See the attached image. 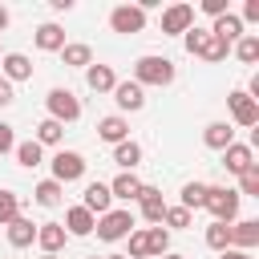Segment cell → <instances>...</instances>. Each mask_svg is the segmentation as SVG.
Wrapping results in <instances>:
<instances>
[{
    "mask_svg": "<svg viewBox=\"0 0 259 259\" xmlns=\"http://www.w3.org/2000/svg\"><path fill=\"white\" fill-rule=\"evenodd\" d=\"M210 32H214V36H219L223 45H235V40L243 36V20H239L235 12H223V16H219V20L210 24Z\"/></svg>",
    "mask_w": 259,
    "mask_h": 259,
    "instance_id": "cell-21",
    "label": "cell"
},
{
    "mask_svg": "<svg viewBox=\"0 0 259 259\" xmlns=\"http://www.w3.org/2000/svg\"><path fill=\"white\" fill-rule=\"evenodd\" d=\"M81 206H85L89 214H105V210H113L109 182H89V186H85V194H81Z\"/></svg>",
    "mask_w": 259,
    "mask_h": 259,
    "instance_id": "cell-10",
    "label": "cell"
},
{
    "mask_svg": "<svg viewBox=\"0 0 259 259\" xmlns=\"http://www.w3.org/2000/svg\"><path fill=\"white\" fill-rule=\"evenodd\" d=\"M206 210H210V219L214 223H235L239 219V190H231V186H206V202H202Z\"/></svg>",
    "mask_w": 259,
    "mask_h": 259,
    "instance_id": "cell-3",
    "label": "cell"
},
{
    "mask_svg": "<svg viewBox=\"0 0 259 259\" xmlns=\"http://www.w3.org/2000/svg\"><path fill=\"white\" fill-rule=\"evenodd\" d=\"M61 61H65L69 69H89V65H93V49L81 45V40H77V45H65V49H61Z\"/></svg>",
    "mask_w": 259,
    "mask_h": 259,
    "instance_id": "cell-25",
    "label": "cell"
},
{
    "mask_svg": "<svg viewBox=\"0 0 259 259\" xmlns=\"http://www.w3.org/2000/svg\"><path fill=\"white\" fill-rule=\"evenodd\" d=\"M113 162H117L121 170H134V166L142 162V146H138V142H130V138H125V142H117V146H113Z\"/></svg>",
    "mask_w": 259,
    "mask_h": 259,
    "instance_id": "cell-27",
    "label": "cell"
},
{
    "mask_svg": "<svg viewBox=\"0 0 259 259\" xmlns=\"http://www.w3.org/2000/svg\"><path fill=\"white\" fill-rule=\"evenodd\" d=\"M146 255H170V231L166 227H146Z\"/></svg>",
    "mask_w": 259,
    "mask_h": 259,
    "instance_id": "cell-28",
    "label": "cell"
},
{
    "mask_svg": "<svg viewBox=\"0 0 259 259\" xmlns=\"http://www.w3.org/2000/svg\"><path fill=\"white\" fill-rule=\"evenodd\" d=\"M186 36V53H194V57H202V61H210V65H219V61H227V53H231V45H223L210 28H186L182 32Z\"/></svg>",
    "mask_w": 259,
    "mask_h": 259,
    "instance_id": "cell-1",
    "label": "cell"
},
{
    "mask_svg": "<svg viewBox=\"0 0 259 259\" xmlns=\"http://www.w3.org/2000/svg\"><path fill=\"white\" fill-rule=\"evenodd\" d=\"M101 259H125V255H101Z\"/></svg>",
    "mask_w": 259,
    "mask_h": 259,
    "instance_id": "cell-45",
    "label": "cell"
},
{
    "mask_svg": "<svg viewBox=\"0 0 259 259\" xmlns=\"http://www.w3.org/2000/svg\"><path fill=\"white\" fill-rule=\"evenodd\" d=\"M113 101H117V109L138 113V109L146 105V89H142L138 81H117V85H113Z\"/></svg>",
    "mask_w": 259,
    "mask_h": 259,
    "instance_id": "cell-12",
    "label": "cell"
},
{
    "mask_svg": "<svg viewBox=\"0 0 259 259\" xmlns=\"http://www.w3.org/2000/svg\"><path fill=\"white\" fill-rule=\"evenodd\" d=\"M45 105H49V117H53V121H61V125L81 117V101H77V93H73V89H61V85H57V89H49Z\"/></svg>",
    "mask_w": 259,
    "mask_h": 259,
    "instance_id": "cell-4",
    "label": "cell"
},
{
    "mask_svg": "<svg viewBox=\"0 0 259 259\" xmlns=\"http://www.w3.org/2000/svg\"><path fill=\"white\" fill-rule=\"evenodd\" d=\"M8 150H16V134L8 121H0V154H8Z\"/></svg>",
    "mask_w": 259,
    "mask_h": 259,
    "instance_id": "cell-38",
    "label": "cell"
},
{
    "mask_svg": "<svg viewBox=\"0 0 259 259\" xmlns=\"http://www.w3.org/2000/svg\"><path fill=\"white\" fill-rule=\"evenodd\" d=\"M85 81H89L93 93H113V85H117V77H113L109 65H89L85 69Z\"/></svg>",
    "mask_w": 259,
    "mask_h": 259,
    "instance_id": "cell-23",
    "label": "cell"
},
{
    "mask_svg": "<svg viewBox=\"0 0 259 259\" xmlns=\"http://www.w3.org/2000/svg\"><path fill=\"white\" fill-rule=\"evenodd\" d=\"M125 259H146V231H130V255Z\"/></svg>",
    "mask_w": 259,
    "mask_h": 259,
    "instance_id": "cell-37",
    "label": "cell"
},
{
    "mask_svg": "<svg viewBox=\"0 0 259 259\" xmlns=\"http://www.w3.org/2000/svg\"><path fill=\"white\" fill-rule=\"evenodd\" d=\"M227 105H231L235 125H243V130L259 125V101H251V97H247V89H231V93H227Z\"/></svg>",
    "mask_w": 259,
    "mask_h": 259,
    "instance_id": "cell-6",
    "label": "cell"
},
{
    "mask_svg": "<svg viewBox=\"0 0 259 259\" xmlns=\"http://www.w3.org/2000/svg\"><path fill=\"white\" fill-rule=\"evenodd\" d=\"M97 138H101V142H109V146H117V142H125V138H130V121H125L121 113H109V117H101V121H97Z\"/></svg>",
    "mask_w": 259,
    "mask_h": 259,
    "instance_id": "cell-13",
    "label": "cell"
},
{
    "mask_svg": "<svg viewBox=\"0 0 259 259\" xmlns=\"http://www.w3.org/2000/svg\"><path fill=\"white\" fill-rule=\"evenodd\" d=\"M142 186H146V182H138V174H134V170H121V174L109 182V194H113V198H121V202H134V198L142 194Z\"/></svg>",
    "mask_w": 259,
    "mask_h": 259,
    "instance_id": "cell-18",
    "label": "cell"
},
{
    "mask_svg": "<svg viewBox=\"0 0 259 259\" xmlns=\"http://www.w3.org/2000/svg\"><path fill=\"white\" fill-rule=\"evenodd\" d=\"M61 138H65V125H61V121H53V117H45V121L36 125V142H40V146H57Z\"/></svg>",
    "mask_w": 259,
    "mask_h": 259,
    "instance_id": "cell-31",
    "label": "cell"
},
{
    "mask_svg": "<svg viewBox=\"0 0 259 259\" xmlns=\"http://www.w3.org/2000/svg\"><path fill=\"white\" fill-rule=\"evenodd\" d=\"M65 227L61 223H36V243H40V251L45 255H57L61 247H65Z\"/></svg>",
    "mask_w": 259,
    "mask_h": 259,
    "instance_id": "cell-16",
    "label": "cell"
},
{
    "mask_svg": "<svg viewBox=\"0 0 259 259\" xmlns=\"http://www.w3.org/2000/svg\"><path fill=\"white\" fill-rule=\"evenodd\" d=\"M202 142H206L210 150H219V154H223V150H227V146L235 142V130H231L227 121H210V125L202 130Z\"/></svg>",
    "mask_w": 259,
    "mask_h": 259,
    "instance_id": "cell-24",
    "label": "cell"
},
{
    "mask_svg": "<svg viewBox=\"0 0 259 259\" xmlns=\"http://www.w3.org/2000/svg\"><path fill=\"white\" fill-rule=\"evenodd\" d=\"M138 202H142V219H146V223H158V227H162V214H166L162 190H158V186H142Z\"/></svg>",
    "mask_w": 259,
    "mask_h": 259,
    "instance_id": "cell-14",
    "label": "cell"
},
{
    "mask_svg": "<svg viewBox=\"0 0 259 259\" xmlns=\"http://www.w3.org/2000/svg\"><path fill=\"white\" fill-rule=\"evenodd\" d=\"M61 227H65V235H77V239H81V235H93L97 219H93V214H89L85 206H69V210H65V223H61Z\"/></svg>",
    "mask_w": 259,
    "mask_h": 259,
    "instance_id": "cell-15",
    "label": "cell"
},
{
    "mask_svg": "<svg viewBox=\"0 0 259 259\" xmlns=\"http://www.w3.org/2000/svg\"><path fill=\"white\" fill-rule=\"evenodd\" d=\"M89 259H97V255H89Z\"/></svg>",
    "mask_w": 259,
    "mask_h": 259,
    "instance_id": "cell-48",
    "label": "cell"
},
{
    "mask_svg": "<svg viewBox=\"0 0 259 259\" xmlns=\"http://www.w3.org/2000/svg\"><path fill=\"white\" fill-rule=\"evenodd\" d=\"M0 65H4V73H0V77H4L8 85H12V81H28V77H32V61H28L24 53H4V61H0Z\"/></svg>",
    "mask_w": 259,
    "mask_h": 259,
    "instance_id": "cell-17",
    "label": "cell"
},
{
    "mask_svg": "<svg viewBox=\"0 0 259 259\" xmlns=\"http://www.w3.org/2000/svg\"><path fill=\"white\" fill-rule=\"evenodd\" d=\"M202 202H206V182H186V186H182V202H178V206L198 210Z\"/></svg>",
    "mask_w": 259,
    "mask_h": 259,
    "instance_id": "cell-33",
    "label": "cell"
},
{
    "mask_svg": "<svg viewBox=\"0 0 259 259\" xmlns=\"http://www.w3.org/2000/svg\"><path fill=\"white\" fill-rule=\"evenodd\" d=\"M93 231H97L101 243H117V239H125V235L134 231V214H130V210H105Z\"/></svg>",
    "mask_w": 259,
    "mask_h": 259,
    "instance_id": "cell-5",
    "label": "cell"
},
{
    "mask_svg": "<svg viewBox=\"0 0 259 259\" xmlns=\"http://www.w3.org/2000/svg\"><path fill=\"white\" fill-rule=\"evenodd\" d=\"M235 57H239L243 65H255V61H259V36H255V32H243V36L235 40Z\"/></svg>",
    "mask_w": 259,
    "mask_h": 259,
    "instance_id": "cell-29",
    "label": "cell"
},
{
    "mask_svg": "<svg viewBox=\"0 0 259 259\" xmlns=\"http://www.w3.org/2000/svg\"><path fill=\"white\" fill-rule=\"evenodd\" d=\"M32 194H36V202H40V206H57V202H61V194H65V186H61V182H53V178H45V182H36V190H32Z\"/></svg>",
    "mask_w": 259,
    "mask_h": 259,
    "instance_id": "cell-30",
    "label": "cell"
},
{
    "mask_svg": "<svg viewBox=\"0 0 259 259\" xmlns=\"http://www.w3.org/2000/svg\"><path fill=\"white\" fill-rule=\"evenodd\" d=\"M202 12L219 20V16H223V12H231V8H227V0H202Z\"/></svg>",
    "mask_w": 259,
    "mask_h": 259,
    "instance_id": "cell-39",
    "label": "cell"
},
{
    "mask_svg": "<svg viewBox=\"0 0 259 259\" xmlns=\"http://www.w3.org/2000/svg\"><path fill=\"white\" fill-rule=\"evenodd\" d=\"M251 162H255V154H251V146H243V142H231V146L223 150V166H227L231 174H243Z\"/></svg>",
    "mask_w": 259,
    "mask_h": 259,
    "instance_id": "cell-19",
    "label": "cell"
},
{
    "mask_svg": "<svg viewBox=\"0 0 259 259\" xmlns=\"http://www.w3.org/2000/svg\"><path fill=\"white\" fill-rule=\"evenodd\" d=\"M227 235H231V247L235 251H251L259 243V219H239V223L227 227Z\"/></svg>",
    "mask_w": 259,
    "mask_h": 259,
    "instance_id": "cell-11",
    "label": "cell"
},
{
    "mask_svg": "<svg viewBox=\"0 0 259 259\" xmlns=\"http://www.w3.org/2000/svg\"><path fill=\"white\" fill-rule=\"evenodd\" d=\"M4 28H8V8L0 4V32H4Z\"/></svg>",
    "mask_w": 259,
    "mask_h": 259,
    "instance_id": "cell-44",
    "label": "cell"
},
{
    "mask_svg": "<svg viewBox=\"0 0 259 259\" xmlns=\"http://www.w3.org/2000/svg\"><path fill=\"white\" fill-rule=\"evenodd\" d=\"M16 162H20V166H28V170H32V166H40V162H45V146H40L36 138L16 142Z\"/></svg>",
    "mask_w": 259,
    "mask_h": 259,
    "instance_id": "cell-26",
    "label": "cell"
},
{
    "mask_svg": "<svg viewBox=\"0 0 259 259\" xmlns=\"http://www.w3.org/2000/svg\"><path fill=\"white\" fill-rule=\"evenodd\" d=\"M174 73H178V69H174L170 57H154V53H150V57H138V61H134V81H138L142 89H146V85H170Z\"/></svg>",
    "mask_w": 259,
    "mask_h": 259,
    "instance_id": "cell-2",
    "label": "cell"
},
{
    "mask_svg": "<svg viewBox=\"0 0 259 259\" xmlns=\"http://www.w3.org/2000/svg\"><path fill=\"white\" fill-rule=\"evenodd\" d=\"M162 223H166V227H178V231H182V227H190V210H186V206H166Z\"/></svg>",
    "mask_w": 259,
    "mask_h": 259,
    "instance_id": "cell-36",
    "label": "cell"
},
{
    "mask_svg": "<svg viewBox=\"0 0 259 259\" xmlns=\"http://www.w3.org/2000/svg\"><path fill=\"white\" fill-rule=\"evenodd\" d=\"M40 259H57V255H40Z\"/></svg>",
    "mask_w": 259,
    "mask_h": 259,
    "instance_id": "cell-47",
    "label": "cell"
},
{
    "mask_svg": "<svg viewBox=\"0 0 259 259\" xmlns=\"http://www.w3.org/2000/svg\"><path fill=\"white\" fill-rule=\"evenodd\" d=\"M109 28H113V32H125V36H130V32H142V28H146V12H142L138 4H117V8L109 12Z\"/></svg>",
    "mask_w": 259,
    "mask_h": 259,
    "instance_id": "cell-8",
    "label": "cell"
},
{
    "mask_svg": "<svg viewBox=\"0 0 259 259\" xmlns=\"http://www.w3.org/2000/svg\"><path fill=\"white\" fill-rule=\"evenodd\" d=\"M259 198V162H251L243 174H239V198Z\"/></svg>",
    "mask_w": 259,
    "mask_h": 259,
    "instance_id": "cell-32",
    "label": "cell"
},
{
    "mask_svg": "<svg viewBox=\"0 0 259 259\" xmlns=\"http://www.w3.org/2000/svg\"><path fill=\"white\" fill-rule=\"evenodd\" d=\"M162 259H182V255H162Z\"/></svg>",
    "mask_w": 259,
    "mask_h": 259,
    "instance_id": "cell-46",
    "label": "cell"
},
{
    "mask_svg": "<svg viewBox=\"0 0 259 259\" xmlns=\"http://www.w3.org/2000/svg\"><path fill=\"white\" fill-rule=\"evenodd\" d=\"M223 259H251V251H235V247H227V251H219Z\"/></svg>",
    "mask_w": 259,
    "mask_h": 259,
    "instance_id": "cell-42",
    "label": "cell"
},
{
    "mask_svg": "<svg viewBox=\"0 0 259 259\" xmlns=\"http://www.w3.org/2000/svg\"><path fill=\"white\" fill-rule=\"evenodd\" d=\"M186 28H194V8L190 4H170L162 12V32L166 36H182Z\"/></svg>",
    "mask_w": 259,
    "mask_h": 259,
    "instance_id": "cell-9",
    "label": "cell"
},
{
    "mask_svg": "<svg viewBox=\"0 0 259 259\" xmlns=\"http://www.w3.org/2000/svg\"><path fill=\"white\" fill-rule=\"evenodd\" d=\"M239 20H259V0H247L243 4V16Z\"/></svg>",
    "mask_w": 259,
    "mask_h": 259,
    "instance_id": "cell-40",
    "label": "cell"
},
{
    "mask_svg": "<svg viewBox=\"0 0 259 259\" xmlns=\"http://www.w3.org/2000/svg\"><path fill=\"white\" fill-rule=\"evenodd\" d=\"M12 219H20V194H12V190H0V223L8 227Z\"/></svg>",
    "mask_w": 259,
    "mask_h": 259,
    "instance_id": "cell-34",
    "label": "cell"
},
{
    "mask_svg": "<svg viewBox=\"0 0 259 259\" xmlns=\"http://www.w3.org/2000/svg\"><path fill=\"white\" fill-rule=\"evenodd\" d=\"M8 243H12L16 251H20V247H32V243H36V223L24 219V214L12 219V223H8Z\"/></svg>",
    "mask_w": 259,
    "mask_h": 259,
    "instance_id": "cell-20",
    "label": "cell"
},
{
    "mask_svg": "<svg viewBox=\"0 0 259 259\" xmlns=\"http://www.w3.org/2000/svg\"><path fill=\"white\" fill-rule=\"evenodd\" d=\"M206 247H210V251H227V247H231L227 223H210V227H206Z\"/></svg>",
    "mask_w": 259,
    "mask_h": 259,
    "instance_id": "cell-35",
    "label": "cell"
},
{
    "mask_svg": "<svg viewBox=\"0 0 259 259\" xmlns=\"http://www.w3.org/2000/svg\"><path fill=\"white\" fill-rule=\"evenodd\" d=\"M36 49L40 53H61L65 49V28L61 24H40L36 28Z\"/></svg>",
    "mask_w": 259,
    "mask_h": 259,
    "instance_id": "cell-22",
    "label": "cell"
},
{
    "mask_svg": "<svg viewBox=\"0 0 259 259\" xmlns=\"http://www.w3.org/2000/svg\"><path fill=\"white\" fill-rule=\"evenodd\" d=\"M12 97H16V93H12V85L0 77V109H4V105H12Z\"/></svg>",
    "mask_w": 259,
    "mask_h": 259,
    "instance_id": "cell-41",
    "label": "cell"
},
{
    "mask_svg": "<svg viewBox=\"0 0 259 259\" xmlns=\"http://www.w3.org/2000/svg\"><path fill=\"white\" fill-rule=\"evenodd\" d=\"M85 166H89V162H85L77 150H61V154L53 158V182H61V186H65V182H77V178L85 174Z\"/></svg>",
    "mask_w": 259,
    "mask_h": 259,
    "instance_id": "cell-7",
    "label": "cell"
},
{
    "mask_svg": "<svg viewBox=\"0 0 259 259\" xmlns=\"http://www.w3.org/2000/svg\"><path fill=\"white\" fill-rule=\"evenodd\" d=\"M49 4H53V12H69L73 8V0H49Z\"/></svg>",
    "mask_w": 259,
    "mask_h": 259,
    "instance_id": "cell-43",
    "label": "cell"
}]
</instances>
